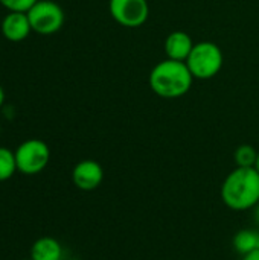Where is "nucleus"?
<instances>
[{"label":"nucleus","instance_id":"f257e3e1","mask_svg":"<svg viewBox=\"0 0 259 260\" xmlns=\"http://www.w3.org/2000/svg\"><path fill=\"white\" fill-rule=\"evenodd\" d=\"M223 203L237 212L253 209L259 203V172L255 168H235L221 184Z\"/></svg>","mask_w":259,"mask_h":260},{"label":"nucleus","instance_id":"f03ea898","mask_svg":"<svg viewBox=\"0 0 259 260\" xmlns=\"http://www.w3.org/2000/svg\"><path fill=\"white\" fill-rule=\"evenodd\" d=\"M148 82L157 96L163 99H177L191 90L194 76L186 62L166 58L153 67Z\"/></svg>","mask_w":259,"mask_h":260},{"label":"nucleus","instance_id":"7ed1b4c3","mask_svg":"<svg viewBox=\"0 0 259 260\" xmlns=\"http://www.w3.org/2000/svg\"><path fill=\"white\" fill-rule=\"evenodd\" d=\"M194 79H211L217 76L223 67L224 56L218 44L212 41L195 43L188 59L185 61Z\"/></svg>","mask_w":259,"mask_h":260},{"label":"nucleus","instance_id":"20e7f679","mask_svg":"<svg viewBox=\"0 0 259 260\" xmlns=\"http://www.w3.org/2000/svg\"><path fill=\"white\" fill-rule=\"evenodd\" d=\"M26 14L32 30L41 35L55 34L64 24V11L52 0H38Z\"/></svg>","mask_w":259,"mask_h":260},{"label":"nucleus","instance_id":"39448f33","mask_svg":"<svg viewBox=\"0 0 259 260\" xmlns=\"http://www.w3.org/2000/svg\"><path fill=\"white\" fill-rule=\"evenodd\" d=\"M50 160L49 146L38 139H29L15 149L17 171L24 175H35L44 171Z\"/></svg>","mask_w":259,"mask_h":260},{"label":"nucleus","instance_id":"423d86ee","mask_svg":"<svg viewBox=\"0 0 259 260\" xmlns=\"http://www.w3.org/2000/svg\"><path fill=\"white\" fill-rule=\"evenodd\" d=\"M110 15L124 27H140L150 17L148 0H110Z\"/></svg>","mask_w":259,"mask_h":260},{"label":"nucleus","instance_id":"0eeeda50","mask_svg":"<svg viewBox=\"0 0 259 260\" xmlns=\"http://www.w3.org/2000/svg\"><path fill=\"white\" fill-rule=\"evenodd\" d=\"M102 180H104V169L95 160H82L76 163L72 171V181L82 192H92L98 189Z\"/></svg>","mask_w":259,"mask_h":260},{"label":"nucleus","instance_id":"6e6552de","mask_svg":"<svg viewBox=\"0 0 259 260\" xmlns=\"http://www.w3.org/2000/svg\"><path fill=\"white\" fill-rule=\"evenodd\" d=\"M32 30L26 12H9L2 21V34L9 41H23Z\"/></svg>","mask_w":259,"mask_h":260},{"label":"nucleus","instance_id":"1a4fd4ad","mask_svg":"<svg viewBox=\"0 0 259 260\" xmlns=\"http://www.w3.org/2000/svg\"><path fill=\"white\" fill-rule=\"evenodd\" d=\"M194 41L191 38L189 34L183 32V30H174L171 32L166 40H165V53L166 58L174 59V61H186L192 47H194Z\"/></svg>","mask_w":259,"mask_h":260},{"label":"nucleus","instance_id":"9d476101","mask_svg":"<svg viewBox=\"0 0 259 260\" xmlns=\"http://www.w3.org/2000/svg\"><path fill=\"white\" fill-rule=\"evenodd\" d=\"M31 259L61 260L63 259V247L56 239L50 236L38 238L31 247Z\"/></svg>","mask_w":259,"mask_h":260},{"label":"nucleus","instance_id":"9b49d317","mask_svg":"<svg viewBox=\"0 0 259 260\" xmlns=\"http://www.w3.org/2000/svg\"><path fill=\"white\" fill-rule=\"evenodd\" d=\"M234 248L238 254L244 256L252 251L259 250V230L256 229H243L234 236Z\"/></svg>","mask_w":259,"mask_h":260},{"label":"nucleus","instance_id":"f8f14e48","mask_svg":"<svg viewBox=\"0 0 259 260\" xmlns=\"http://www.w3.org/2000/svg\"><path fill=\"white\" fill-rule=\"evenodd\" d=\"M17 172L15 152L0 146V181H8Z\"/></svg>","mask_w":259,"mask_h":260},{"label":"nucleus","instance_id":"ddd939ff","mask_svg":"<svg viewBox=\"0 0 259 260\" xmlns=\"http://www.w3.org/2000/svg\"><path fill=\"white\" fill-rule=\"evenodd\" d=\"M258 152L252 145H241L237 148L234 158L237 163V168H255Z\"/></svg>","mask_w":259,"mask_h":260},{"label":"nucleus","instance_id":"4468645a","mask_svg":"<svg viewBox=\"0 0 259 260\" xmlns=\"http://www.w3.org/2000/svg\"><path fill=\"white\" fill-rule=\"evenodd\" d=\"M38 0H0V3L11 12H27Z\"/></svg>","mask_w":259,"mask_h":260},{"label":"nucleus","instance_id":"2eb2a0df","mask_svg":"<svg viewBox=\"0 0 259 260\" xmlns=\"http://www.w3.org/2000/svg\"><path fill=\"white\" fill-rule=\"evenodd\" d=\"M241 260H259V250L256 251H252V253H249V254H244Z\"/></svg>","mask_w":259,"mask_h":260},{"label":"nucleus","instance_id":"dca6fc26","mask_svg":"<svg viewBox=\"0 0 259 260\" xmlns=\"http://www.w3.org/2000/svg\"><path fill=\"white\" fill-rule=\"evenodd\" d=\"M253 221H255V224L259 227V203L253 207Z\"/></svg>","mask_w":259,"mask_h":260},{"label":"nucleus","instance_id":"f3484780","mask_svg":"<svg viewBox=\"0 0 259 260\" xmlns=\"http://www.w3.org/2000/svg\"><path fill=\"white\" fill-rule=\"evenodd\" d=\"M3 102H5V91H3V88L0 85V107L3 105Z\"/></svg>","mask_w":259,"mask_h":260},{"label":"nucleus","instance_id":"a211bd4d","mask_svg":"<svg viewBox=\"0 0 259 260\" xmlns=\"http://www.w3.org/2000/svg\"><path fill=\"white\" fill-rule=\"evenodd\" d=\"M255 169L259 172V152H258V158H256V165H255Z\"/></svg>","mask_w":259,"mask_h":260},{"label":"nucleus","instance_id":"6ab92c4d","mask_svg":"<svg viewBox=\"0 0 259 260\" xmlns=\"http://www.w3.org/2000/svg\"><path fill=\"white\" fill-rule=\"evenodd\" d=\"M69 260H78V259H69Z\"/></svg>","mask_w":259,"mask_h":260},{"label":"nucleus","instance_id":"aec40b11","mask_svg":"<svg viewBox=\"0 0 259 260\" xmlns=\"http://www.w3.org/2000/svg\"><path fill=\"white\" fill-rule=\"evenodd\" d=\"M29 260H32V259H29Z\"/></svg>","mask_w":259,"mask_h":260}]
</instances>
